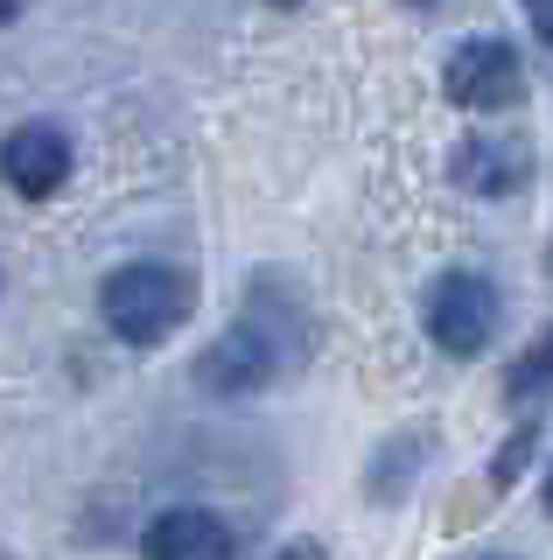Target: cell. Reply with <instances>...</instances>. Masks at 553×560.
Instances as JSON below:
<instances>
[{"label":"cell","mask_w":553,"mask_h":560,"mask_svg":"<svg viewBox=\"0 0 553 560\" xmlns=\"http://www.w3.org/2000/svg\"><path fill=\"white\" fill-rule=\"evenodd\" d=\"M14 14H22V0H0V28H8V22H14Z\"/></svg>","instance_id":"obj_14"},{"label":"cell","mask_w":553,"mask_h":560,"mask_svg":"<svg viewBox=\"0 0 553 560\" xmlns=\"http://www.w3.org/2000/svg\"><path fill=\"white\" fill-rule=\"evenodd\" d=\"M267 560H330V553H322L316 539H287V547H281V553H267Z\"/></svg>","instance_id":"obj_12"},{"label":"cell","mask_w":553,"mask_h":560,"mask_svg":"<svg viewBox=\"0 0 553 560\" xmlns=\"http://www.w3.org/2000/svg\"><path fill=\"white\" fill-rule=\"evenodd\" d=\"M295 343H302V323H281V315H273V302H252V308L197 358V385H203V393H224V399L259 393V385H273L287 364H295Z\"/></svg>","instance_id":"obj_2"},{"label":"cell","mask_w":553,"mask_h":560,"mask_svg":"<svg viewBox=\"0 0 553 560\" xmlns=\"http://www.w3.org/2000/svg\"><path fill=\"white\" fill-rule=\"evenodd\" d=\"M0 183L14 197H57L71 183V133L49 127V119H28L0 140Z\"/></svg>","instance_id":"obj_6"},{"label":"cell","mask_w":553,"mask_h":560,"mask_svg":"<svg viewBox=\"0 0 553 560\" xmlns=\"http://www.w3.org/2000/svg\"><path fill=\"white\" fill-rule=\"evenodd\" d=\"M407 8H435V0H407Z\"/></svg>","instance_id":"obj_17"},{"label":"cell","mask_w":553,"mask_h":560,"mask_svg":"<svg viewBox=\"0 0 553 560\" xmlns=\"http://www.w3.org/2000/svg\"><path fill=\"white\" fill-rule=\"evenodd\" d=\"M267 8H302V0H267Z\"/></svg>","instance_id":"obj_15"},{"label":"cell","mask_w":553,"mask_h":560,"mask_svg":"<svg viewBox=\"0 0 553 560\" xmlns=\"http://www.w3.org/2000/svg\"><path fill=\"white\" fill-rule=\"evenodd\" d=\"M476 560H511V553H476Z\"/></svg>","instance_id":"obj_16"},{"label":"cell","mask_w":553,"mask_h":560,"mask_svg":"<svg viewBox=\"0 0 553 560\" xmlns=\"http://www.w3.org/2000/svg\"><path fill=\"white\" fill-rule=\"evenodd\" d=\"M540 504H546V518H553V463H546V483H540Z\"/></svg>","instance_id":"obj_13"},{"label":"cell","mask_w":553,"mask_h":560,"mask_svg":"<svg viewBox=\"0 0 553 560\" xmlns=\"http://www.w3.org/2000/svg\"><path fill=\"white\" fill-rule=\"evenodd\" d=\"M421 463H427V434H421V428L392 434V442L378 448L372 477H365V490H372V504H392V498H407V490H413V477H421Z\"/></svg>","instance_id":"obj_8"},{"label":"cell","mask_w":553,"mask_h":560,"mask_svg":"<svg viewBox=\"0 0 553 560\" xmlns=\"http://www.w3.org/2000/svg\"><path fill=\"white\" fill-rule=\"evenodd\" d=\"M532 448H540V413H526V420H518V434H511V442L491 455V490H511L518 477H526Z\"/></svg>","instance_id":"obj_10"},{"label":"cell","mask_w":553,"mask_h":560,"mask_svg":"<svg viewBox=\"0 0 553 560\" xmlns=\"http://www.w3.org/2000/svg\"><path fill=\"white\" fill-rule=\"evenodd\" d=\"M421 323H427V343H435L442 358H483L491 337H497V323H505L497 280H483L470 267L442 273L435 288H427V302H421Z\"/></svg>","instance_id":"obj_3"},{"label":"cell","mask_w":553,"mask_h":560,"mask_svg":"<svg viewBox=\"0 0 553 560\" xmlns=\"http://www.w3.org/2000/svg\"><path fill=\"white\" fill-rule=\"evenodd\" d=\"M448 183L470 189V197H518L532 183V140L511 127L470 133L456 154H448Z\"/></svg>","instance_id":"obj_5"},{"label":"cell","mask_w":553,"mask_h":560,"mask_svg":"<svg viewBox=\"0 0 553 560\" xmlns=\"http://www.w3.org/2000/svg\"><path fill=\"white\" fill-rule=\"evenodd\" d=\"M141 553H148V560H232V525H224L217 512L176 504V512L148 518Z\"/></svg>","instance_id":"obj_7"},{"label":"cell","mask_w":553,"mask_h":560,"mask_svg":"<svg viewBox=\"0 0 553 560\" xmlns=\"http://www.w3.org/2000/svg\"><path fill=\"white\" fill-rule=\"evenodd\" d=\"M442 92L462 113H511V105H526V63L505 35H470V43L448 49Z\"/></svg>","instance_id":"obj_4"},{"label":"cell","mask_w":553,"mask_h":560,"mask_svg":"<svg viewBox=\"0 0 553 560\" xmlns=\"http://www.w3.org/2000/svg\"><path fill=\"white\" fill-rule=\"evenodd\" d=\"M189 308H197L189 273L162 267V259H133V267L106 273V288H98V315H106V329L119 343H133V350L168 343L189 323Z\"/></svg>","instance_id":"obj_1"},{"label":"cell","mask_w":553,"mask_h":560,"mask_svg":"<svg viewBox=\"0 0 553 560\" xmlns=\"http://www.w3.org/2000/svg\"><path fill=\"white\" fill-rule=\"evenodd\" d=\"M526 22H532V35L553 49V0H526Z\"/></svg>","instance_id":"obj_11"},{"label":"cell","mask_w":553,"mask_h":560,"mask_svg":"<svg viewBox=\"0 0 553 560\" xmlns=\"http://www.w3.org/2000/svg\"><path fill=\"white\" fill-rule=\"evenodd\" d=\"M505 393H511V399H518L526 413H540V399L553 393V329H540V337H532V350H526V358L511 364Z\"/></svg>","instance_id":"obj_9"}]
</instances>
